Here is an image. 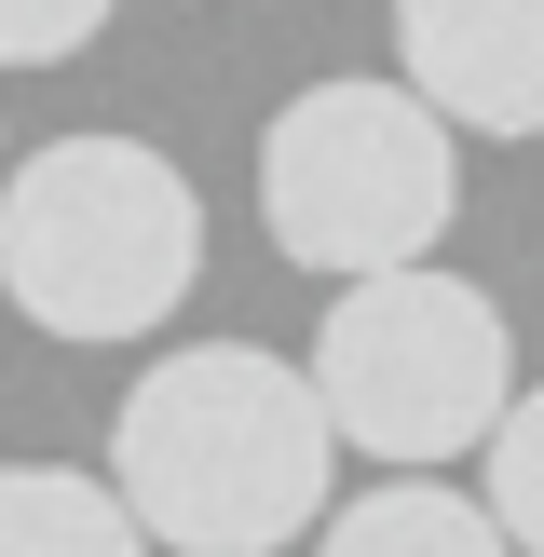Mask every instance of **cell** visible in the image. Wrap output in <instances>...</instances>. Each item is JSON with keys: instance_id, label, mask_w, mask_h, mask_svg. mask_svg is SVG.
Instances as JSON below:
<instances>
[{"instance_id": "8992f818", "label": "cell", "mask_w": 544, "mask_h": 557, "mask_svg": "<svg viewBox=\"0 0 544 557\" xmlns=\"http://www.w3.org/2000/svg\"><path fill=\"white\" fill-rule=\"evenodd\" d=\"M313 557H504V531L449 476H381V490H354V504L313 517Z\"/></svg>"}, {"instance_id": "277c9868", "label": "cell", "mask_w": 544, "mask_h": 557, "mask_svg": "<svg viewBox=\"0 0 544 557\" xmlns=\"http://www.w3.org/2000/svg\"><path fill=\"white\" fill-rule=\"evenodd\" d=\"M449 218H462V136L408 82H313V96L272 109V136H259L272 259L326 272V286H368V272L435 259Z\"/></svg>"}, {"instance_id": "9c48e42d", "label": "cell", "mask_w": 544, "mask_h": 557, "mask_svg": "<svg viewBox=\"0 0 544 557\" xmlns=\"http://www.w3.org/2000/svg\"><path fill=\"white\" fill-rule=\"evenodd\" d=\"M109 27V0H0V69H69Z\"/></svg>"}, {"instance_id": "3957f363", "label": "cell", "mask_w": 544, "mask_h": 557, "mask_svg": "<svg viewBox=\"0 0 544 557\" xmlns=\"http://www.w3.org/2000/svg\"><path fill=\"white\" fill-rule=\"evenodd\" d=\"M313 408H326V449H368L381 476H449L517 395V341H504V299L462 286V272L408 259L368 272V286L326 299L313 326Z\"/></svg>"}, {"instance_id": "7a4b0ae2", "label": "cell", "mask_w": 544, "mask_h": 557, "mask_svg": "<svg viewBox=\"0 0 544 557\" xmlns=\"http://www.w3.org/2000/svg\"><path fill=\"white\" fill-rule=\"evenodd\" d=\"M205 205L150 136H54L0 177V299L41 341H150L190 313Z\"/></svg>"}, {"instance_id": "6da1fadb", "label": "cell", "mask_w": 544, "mask_h": 557, "mask_svg": "<svg viewBox=\"0 0 544 557\" xmlns=\"http://www.w3.org/2000/svg\"><path fill=\"white\" fill-rule=\"evenodd\" d=\"M326 408L286 354L259 341H190L150 354L109 422V504L136 517V544L177 557H286L326 517Z\"/></svg>"}, {"instance_id": "52a82bcc", "label": "cell", "mask_w": 544, "mask_h": 557, "mask_svg": "<svg viewBox=\"0 0 544 557\" xmlns=\"http://www.w3.org/2000/svg\"><path fill=\"white\" fill-rule=\"evenodd\" d=\"M0 557H150L109 476L82 462H0Z\"/></svg>"}, {"instance_id": "ba28073f", "label": "cell", "mask_w": 544, "mask_h": 557, "mask_svg": "<svg viewBox=\"0 0 544 557\" xmlns=\"http://www.w3.org/2000/svg\"><path fill=\"white\" fill-rule=\"evenodd\" d=\"M477 449H490V504L477 517L504 531V557H544V381L504 395V422H490Z\"/></svg>"}, {"instance_id": "5b68a950", "label": "cell", "mask_w": 544, "mask_h": 557, "mask_svg": "<svg viewBox=\"0 0 544 557\" xmlns=\"http://www.w3.org/2000/svg\"><path fill=\"white\" fill-rule=\"evenodd\" d=\"M395 82L449 136H544V0H395Z\"/></svg>"}]
</instances>
